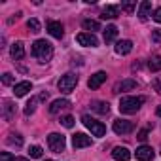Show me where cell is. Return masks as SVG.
Instances as JSON below:
<instances>
[{
  "label": "cell",
  "mask_w": 161,
  "mask_h": 161,
  "mask_svg": "<svg viewBox=\"0 0 161 161\" xmlns=\"http://www.w3.org/2000/svg\"><path fill=\"white\" fill-rule=\"evenodd\" d=\"M32 55L40 61V63H47L53 57V46L47 40H36L32 44Z\"/></svg>",
  "instance_id": "1"
},
{
  "label": "cell",
  "mask_w": 161,
  "mask_h": 161,
  "mask_svg": "<svg viewBox=\"0 0 161 161\" xmlns=\"http://www.w3.org/2000/svg\"><path fill=\"white\" fill-rule=\"evenodd\" d=\"M144 104V97H123L119 101V112L121 114H135Z\"/></svg>",
  "instance_id": "2"
},
{
  "label": "cell",
  "mask_w": 161,
  "mask_h": 161,
  "mask_svg": "<svg viewBox=\"0 0 161 161\" xmlns=\"http://www.w3.org/2000/svg\"><path fill=\"white\" fill-rule=\"evenodd\" d=\"M82 121H84V125L91 131V135L93 136H104L106 135V127L101 123V121H97V119H93L91 116H82Z\"/></svg>",
  "instance_id": "3"
},
{
  "label": "cell",
  "mask_w": 161,
  "mask_h": 161,
  "mask_svg": "<svg viewBox=\"0 0 161 161\" xmlns=\"http://www.w3.org/2000/svg\"><path fill=\"white\" fill-rule=\"evenodd\" d=\"M76 86H78V76H76V74H72V72H68V74L61 76L59 84H57V87H59V91H61V93H72V89H74Z\"/></svg>",
  "instance_id": "4"
},
{
  "label": "cell",
  "mask_w": 161,
  "mask_h": 161,
  "mask_svg": "<svg viewBox=\"0 0 161 161\" xmlns=\"http://www.w3.org/2000/svg\"><path fill=\"white\" fill-rule=\"evenodd\" d=\"M47 144H49L51 152L61 153V152H64V148H66V138H64L63 135H59V133H51V135L47 136Z\"/></svg>",
  "instance_id": "5"
},
{
  "label": "cell",
  "mask_w": 161,
  "mask_h": 161,
  "mask_svg": "<svg viewBox=\"0 0 161 161\" xmlns=\"http://www.w3.org/2000/svg\"><path fill=\"white\" fill-rule=\"evenodd\" d=\"M112 129H114V133L116 135H127V133H131L133 129H135V125H133V121H129V119H114V125H112Z\"/></svg>",
  "instance_id": "6"
},
{
  "label": "cell",
  "mask_w": 161,
  "mask_h": 161,
  "mask_svg": "<svg viewBox=\"0 0 161 161\" xmlns=\"http://www.w3.org/2000/svg\"><path fill=\"white\" fill-rule=\"evenodd\" d=\"M76 40H78L80 46H86V47H97L99 46V38L91 32H80L76 36Z\"/></svg>",
  "instance_id": "7"
},
{
  "label": "cell",
  "mask_w": 161,
  "mask_h": 161,
  "mask_svg": "<svg viewBox=\"0 0 161 161\" xmlns=\"http://www.w3.org/2000/svg\"><path fill=\"white\" fill-rule=\"evenodd\" d=\"M133 89H136V82L135 80H121V82H118L116 86H114V93H125V91H133Z\"/></svg>",
  "instance_id": "8"
},
{
  "label": "cell",
  "mask_w": 161,
  "mask_h": 161,
  "mask_svg": "<svg viewBox=\"0 0 161 161\" xmlns=\"http://www.w3.org/2000/svg\"><path fill=\"white\" fill-rule=\"evenodd\" d=\"M106 82V72H97V74H93L91 78H89V82H87V87L89 89H99L103 84Z\"/></svg>",
  "instance_id": "9"
},
{
  "label": "cell",
  "mask_w": 161,
  "mask_h": 161,
  "mask_svg": "<svg viewBox=\"0 0 161 161\" xmlns=\"http://www.w3.org/2000/svg\"><path fill=\"white\" fill-rule=\"evenodd\" d=\"M72 146L74 148H87V146H91V136H87L84 133H76L72 136Z\"/></svg>",
  "instance_id": "10"
},
{
  "label": "cell",
  "mask_w": 161,
  "mask_h": 161,
  "mask_svg": "<svg viewBox=\"0 0 161 161\" xmlns=\"http://www.w3.org/2000/svg\"><path fill=\"white\" fill-rule=\"evenodd\" d=\"M136 159H138V161H152V159H153V150H152V146L142 144L140 148H136Z\"/></svg>",
  "instance_id": "11"
},
{
  "label": "cell",
  "mask_w": 161,
  "mask_h": 161,
  "mask_svg": "<svg viewBox=\"0 0 161 161\" xmlns=\"http://www.w3.org/2000/svg\"><path fill=\"white\" fill-rule=\"evenodd\" d=\"M47 32L53 36V38H63L64 36V29H63V25L59 23V21H49L47 23Z\"/></svg>",
  "instance_id": "12"
},
{
  "label": "cell",
  "mask_w": 161,
  "mask_h": 161,
  "mask_svg": "<svg viewBox=\"0 0 161 161\" xmlns=\"http://www.w3.org/2000/svg\"><path fill=\"white\" fill-rule=\"evenodd\" d=\"M10 55H12V59H15V61H21L23 57H25V44L23 42H14L12 44V49H10Z\"/></svg>",
  "instance_id": "13"
},
{
  "label": "cell",
  "mask_w": 161,
  "mask_h": 161,
  "mask_svg": "<svg viewBox=\"0 0 161 161\" xmlns=\"http://www.w3.org/2000/svg\"><path fill=\"white\" fill-rule=\"evenodd\" d=\"M112 157H114L116 161H129V159H131V152H129L125 146H116V148L112 150Z\"/></svg>",
  "instance_id": "14"
},
{
  "label": "cell",
  "mask_w": 161,
  "mask_h": 161,
  "mask_svg": "<svg viewBox=\"0 0 161 161\" xmlns=\"http://www.w3.org/2000/svg\"><path fill=\"white\" fill-rule=\"evenodd\" d=\"M31 89H32V84H31V82H19V84H15V87H14V95H15V97H25Z\"/></svg>",
  "instance_id": "15"
},
{
  "label": "cell",
  "mask_w": 161,
  "mask_h": 161,
  "mask_svg": "<svg viewBox=\"0 0 161 161\" xmlns=\"http://www.w3.org/2000/svg\"><path fill=\"white\" fill-rule=\"evenodd\" d=\"M68 106H70V101H68V99H57V101L51 103L49 114H57V112H61V110H64V108H68Z\"/></svg>",
  "instance_id": "16"
},
{
  "label": "cell",
  "mask_w": 161,
  "mask_h": 161,
  "mask_svg": "<svg viewBox=\"0 0 161 161\" xmlns=\"http://www.w3.org/2000/svg\"><path fill=\"white\" fill-rule=\"evenodd\" d=\"M15 116V104L12 101H4V106H2V118L6 121H10L12 118Z\"/></svg>",
  "instance_id": "17"
},
{
  "label": "cell",
  "mask_w": 161,
  "mask_h": 161,
  "mask_svg": "<svg viewBox=\"0 0 161 161\" xmlns=\"http://www.w3.org/2000/svg\"><path fill=\"white\" fill-rule=\"evenodd\" d=\"M131 49H133L131 40H119L116 44V53H119V55H127V53H131Z\"/></svg>",
  "instance_id": "18"
},
{
  "label": "cell",
  "mask_w": 161,
  "mask_h": 161,
  "mask_svg": "<svg viewBox=\"0 0 161 161\" xmlns=\"http://www.w3.org/2000/svg\"><path fill=\"white\" fill-rule=\"evenodd\" d=\"M150 12H152V2H148V0L140 2V6H138V17H140V21H146L148 15H150Z\"/></svg>",
  "instance_id": "19"
},
{
  "label": "cell",
  "mask_w": 161,
  "mask_h": 161,
  "mask_svg": "<svg viewBox=\"0 0 161 161\" xmlns=\"http://www.w3.org/2000/svg\"><path fill=\"white\" fill-rule=\"evenodd\" d=\"M118 14H119V8L108 4V6H104V10H103V19H116Z\"/></svg>",
  "instance_id": "20"
},
{
  "label": "cell",
  "mask_w": 161,
  "mask_h": 161,
  "mask_svg": "<svg viewBox=\"0 0 161 161\" xmlns=\"http://www.w3.org/2000/svg\"><path fill=\"white\" fill-rule=\"evenodd\" d=\"M116 36H118V27H116V25H108V27L104 29V42L110 44V42L116 40Z\"/></svg>",
  "instance_id": "21"
},
{
  "label": "cell",
  "mask_w": 161,
  "mask_h": 161,
  "mask_svg": "<svg viewBox=\"0 0 161 161\" xmlns=\"http://www.w3.org/2000/svg\"><path fill=\"white\" fill-rule=\"evenodd\" d=\"M82 27H84L86 31H89L91 34H93L95 31H101V25H99V21H93V19H86V21L82 23Z\"/></svg>",
  "instance_id": "22"
},
{
  "label": "cell",
  "mask_w": 161,
  "mask_h": 161,
  "mask_svg": "<svg viewBox=\"0 0 161 161\" xmlns=\"http://www.w3.org/2000/svg\"><path fill=\"white\" fill-rule=\"evenodd\" d=\"M148 68H150L152 72H159V70H161V55H153V57L150 59V63H148Z\"/></svg>",
  "instance_id": "23"
},
{
  "label": "cell",
  "mask_w": 161,
  "mask_h": 161,
  "mask_svg": "<svg viewBox=\"0 0 161 161\" xmlns=\"http://www.w3.org/2000/svg\"><path fill=\"white\" fill-rule=\"evenodd\" d=\"M38 101L40 99H36V97H32L27 104H25V116H31V114H34V110H36V104H38Z\"/></svg>",
  "instance_id": "24"
},
{
  "label": "cell",
  "mask_w": 161,
  "mask_h": 161,
  "mask_svg": "<svg viewBox=\"0 0 161 161\" xmlns=\"http://www.w3.org/2000/svg\"><path fill=\"white\" fill-rule=\"evenodd\" d=\"M93 110L99 114H108L110 112V104L108 103H93Z\"/></svg>",
  "instance_id": "25"
},
{
  "label": "cell",
  "mask_w": 161,
  "mask_h": 161,
  "mask_svg": "<svg viewBox=\"0 0 161 161\" xmlns=\"http://www.w3.org/2000/svg\"><path fill=\"white\" fill-rule=\"evenodd\" d=\"M8 144L10 146H23V138H21V135H15V133H12L10 136H8Z\"/></svg>",
  "instance_id": "26"
},
{
  "label": "cell",
  "mask_w": 161,
  "mask_h": 161,
  "mask_svg": "<svg viewBox=\"0 0 161 161\" xmlns=\"http://www.w3.org/2000/svg\"><path fill=\"white\" fill-rule=\"evenodd\" d=\"M27 29L31 32H40V21L38 19H29L27 21Z\"/></svg>",
  "instance_id": "27"
},
{
  "label": "cell",
  "mask_w": 161,
  "mask_h": 161,
  "mask_svg": "<svg viewBox=\"0 0 161 161\" xmlns=\"http://www.w3.org/2000/svg\"><path fill=\"white\" fill-rule=\"evenodd\" d=\"M42 153H44V150H42L40 146H31V148H29V155L34 157V159H40Z\"/></svg>",
  "instance_id": "28"
},
{
  "label": "cell",
  "mask_w": 161,
  "mask_h": 161,
  "mask_svg": "<svg viewBox=\"0 0 161 161\" xmlns=\"http://www.w3.org/2000/svg\"><path fill=\"white\" fill-rule=\"evenodd\" d=\"M61 123H63L66 129H72V127H74V118H72V116H63V118H61Z\"/></svg>",
  "instance_id": "29"
},
{
  "label": "cell",
  "mask_w": 161,
  "mask_h": 161,
  "mask_svg": "<svg viewBox=\"0 0 161 161\" xmlns=\"http://www.w3.org/2000/svg\"><path fill=\"white\" fill-rule=\"evenodd\" d=\"M2 84H4V86H12V84H14V76H12L10 72H4V74H2Z\"/></svg>",
  "instance_id": "30"
},
{
  "label": "cell",
  "mask_w": 161,
  "mask_h": 161,
  "mask_svg": "<svg viewBox=\"0 0 161 161\" xmlns=\"http://www.w3.org/2000/svg\"><path fill=\"white\" fill-rule=\"evenodd\" d=\"M152 87H153V91H157V93L161 95V76L153 78V82H152Z\"/></svg>",
  "instance_id": "31"
},
{
  "label": "cell",
  "mask_w": 161,
  "mask_h": 161,
  "mask_svg": "<svg viewBox=\"0 0 161 161\" xmlns=\"http://www.w3.org/2000/svg\"><path fill=\"white\" fill-rule=\"evenodd\" d=\"M135 8H136V4H135V2H129V4H121V10H125L127 14H133V12H135Z\"/></svg>",
  "instance_id": "32"
},
{
  "label": "cell",
  "mask_w": 161,
  "mask_h": 161,
  "mask_svg": "<svg viewBox=\"0 0 161 161\" xmlns=\"http://www.w3.org/2000/svg\"><path fill=\"white\" fill-rule=\"evenodd\" d=\"M152 19H153L155 23H161V6L153 10V14H152Z\"/></svg>",
  "instance_id": "33"
},
{
  "label": "cell",
  "mask_w": 161,
  "mask_h": 161,
  "mask_svg": "<svg viewBox=\"0 0 161 161\" xmlns=\"http://www.w3.org/2000/svg\"><path fill=\"white\" fill-rule=\"evenodd\" d=\"M0 161H15V157L10 152H2V153H0Z\"/></svg>",
  "instance_id": "34"
},
{
  "label": "cell",
  "mask_w": 161,
  "mask_h": 161,
  "mask_svg": "<svg viewBox=\"0 0 161 161\" xmlns=\"http://www.w3.org/2000/svg\"><path fill=\"white\" fill-rule=\"evenodd\" d=\"M152 40H153V42H159V40H161V29H155V31H153Z\"/></svg>",
  "instance_id": "35"
},
{
  "label": "cell",
  "mask_w": 161,
  "mask_h": 161,
  "mask_svg": "<svg viewBox=\"0 0 161 161\" xmlns=\"http://www.w3.org/2000/svg\"><path fill=\"white\" fill-rule=\"evenodd\" d=\"M136 138H138V140H142V142H144V140H146V138H148V131H140V133H138V136H136Z\"/></svg>",
  "instance_id": "36"
},
{
  "label": "cell",
  "mask_w": 161,
  "mask_h": 161,
  "mask_svg": "<svg viewBox=\"0 0 161 161\" xmlns=\"http://www.w3.org/2000/svg\"><path fill=\"white\" fill-rule=\"evenodd\" d=\"M38 99H40V101H46V99H47V91H44V93H42Z\"/></svg>",
  "instance_id": "37"
},
{
  "label": "cell",
  "mask_w": 161,
  "mask_h": 161,
  "mask_svg": "<svg viewBox=\"0 0 161 161\" xmlns=\"http://www.w3.org/2000/svg\"><path fill=\"white\" fill-rule=\"evenodd\" d=\"M15 161H29L27 157H15Z\"/></svg>",
  "instance_id": "38"
},
{
  "label": "cell",
  "mask_w": 161,
  "mask_h": 161,
  "mask_svg": "<svg viewBox=\"0 0 161 161\" xmlns=\"http://www.w3.org/2000/svg\"><path fill=\"white\" fill-rule=\"evenodd\" d=\"M157 116H161V106H159V108H157Z\"/></svg>",
  "instance_id": "39"
},
{
  "label": "cell",
  "mask_w": 161,
  "mask_h": 161,
  "mask_svg": "<svg viewBox=\"0 0 161 161\" xmlns=\"http://www.w3.org/2000/svg\"><path fill=\"white\" fill-rule=\"evenodd\" d=\"M46 161H51V159H46Z\"/></svg>",
  "instance_id": "40"
}]
</instances>
